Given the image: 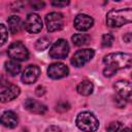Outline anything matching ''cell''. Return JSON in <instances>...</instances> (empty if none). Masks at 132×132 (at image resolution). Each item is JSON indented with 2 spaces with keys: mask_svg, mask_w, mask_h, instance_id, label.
Here are the masks:
<instances>
[{
  "mask_svg": "<svg viewBox=\"0 0 132 132\" xmlns=\"http://www.w3.org/2000/svg\"><path fill=\"white\" fill-rule=\"evenodd\" d=\"M20 88L16 85L13 84H8L6 86H2L1 87V92H0V99L1 102H7L10 101L14 98H16L20 95Z\"/></svg>",
  "mask_w": 132,
  "mask_h": 132,
  "instance_id": "cell-11",
  "label": "cell"
},
{
  "mask_svg": "<svg viewBox=\"0 0 132 132\" xmlns=\"http://www.w3.org/2000/svg\"><path fill=\"white\" fill-rule=\"evenodd\" d=\"M25 108L30 112L36 114H43L46 111V106L43 103L32 98H28L25 101Z\"/></svg>",
  "mask_w": 132,
  "mask_h": 132,
  "instance_id": "cell-14",
  "label": "cell"
},
{
  "mask_svg": "<svg viewBox=\"0 0 132 132\" xmlns=\"http://www.w3.org/2000/svg\"><path fill=\"white\" fill-rule=\"evenodd\" d=\"M39 74H40V69H39L38 66L29 65L23 71L21 79H22V81L24 84L30 85V84H33V82H35L37 80V78L39 77Z\"/></svg>",
  "mask_w": 132,
  "mask_h": 132,
  "instance_id": "cell-13",
  "label": "cell"
},
{
  "mask_svg": "<svg viewBox=\"0 0 132 132\" xmlns=\"http://www.w3.org/2000/svg\"><path fill=\"white\" fill-rule=\"evenodd\" d=\"M103 63L106 67L113 70L128 68L132 64V56L126 53H111L103 58Z\"/></svg>",
  "mask_w": 132,
  "mask_h": 132,
  "instance_id": "cell-2",
  "label": "cell"
},
{
  "mask_svg": "<svg viewBox=\"0 0 132 132\" xmlns=\"http://www.w3.org/2000/svg\"><path fill=\"white\" fill-rule=\"evenodd\" d=\"M68 4H69L68 1H53L52 2V5L58 6V7H63V6H66Z\"/></svg>",
  "mask_w": 132,
  "mask_h": 132,
  "instance_id": "cell-25",
  "label": "cell"
},
{
  "mask_svg": "<svg viewBox=\"0 0 132 132\" xmlns=\"http://www.w3.org/2000/svg\"><path fill=\"white\" fill-rule=\"evenodd\" d=\"M1 123L7 128H15L19 124L18 114L11 110H6L1 116Z\"/></svg>",
  "mask_w": 132,
  "mask_h": 132,
  "instance_id": "cell-15",
  "label": "cell"
},
{
  "mask_svg": "<svg viewBox=\"0 0 132 132\" xmlns=\"http://www.w3.org/2000/svg\"><path fill=\"white\" fill-rule=\"evenodd\" d=\"M132 23V8L111 9L106 14V25L110 28H119Z\"/></svg>",
  "mask_w": 132,
  "mask_h": 132,
  "instance_id": "cell-1",
  "label": "cell"
},
{
  "mask_svg": "<svg viewBox=\"0 0 132 132\" xmlns=\"http://www.w3.org/2000/svg\"><path fill=\"white\" fill-rule=\"evenodd\" d=\"M45 25L50 32L59 31L64 26V16L60 12H50L45 16Z\"/></svg>",
  "mask_w": 132,
  "mask_h": 132,
  "instance_id": "cell-7",
  "label": "cell"
},
{
  "mask_svg": "<svg viewBox=\"0 0 132 132\" xmlns=\"http://www.w3.org/2000/svg\"><path fill=\"white\" fill-rule=\"evenodd\" d=\"M94 24V20L89 14L79 13L74 18L73 26L78 31H87L89 30Z\"/></svg>",
  "mask_w": 132,
  "mask_h": 132,
  "instance_id": "cell-12",
  "label": "cell"
},
{
  "mask_svg": "<svg viewBox=\"0 0 132 132\" xmlns=\"http://www.w3.org/2000/svg\"><path fill=\"white\" fill-rule=\"evenodd\" d=\"M7 23H8V29L9 31L12 33V34H15V33H19L24 24L22 22V20L18 16V15H11L7 19Z\"/></svg>",
  "mask_w": 132,
  "mask_h": 132,
  "instance_id": "cell-16",
  "label": "cell"
},
{
  "mask_svg": "<svg viewBox=\"0 0 132 132\" xmlns=\"http://www.w3.org/2000/svg\"><path fill=\"white\" fill-rule=\"evenodd\" d=\"M31 6L33 7V9H41L44 6V3L40 1H34V2H31Z\"/></svg>",
  "mask_w": 132,
  "mask_h": 132,
  "instance_id": "cell-24",
  "label": "cell"
},
{
  "mask_svg": "<svg viewBox=\"0 0 132 132\" xmlns=\"http://www.w3.org/2000/svg\"><path fill=\"white\" fill-rule=\"evenodd\" d=\"M7 54L14 61H26L29 57V52L27 47L21 41L12 42L7 50Z\"/></svg>",
  "mask_w": 132,
  "mask_h": 132,
  "instance_id": "cell-4",
  "label": "cell"
},
{
  "mask_svg": "<svg viewBox=\"0 0 132 132\" xmlns=\"http://www.w3.org/2000/svg\"><path fill=\"white\" fill-rule=\"evenodd\" d=\"M42 20L41 18L37 14V13H29L25 20L24 23V28L27 32L35 34V33H39L42 29Z\"/></svg>",
  "mask_w": 132,
  "mask_h": 132,
  "instance_id": "cell-8",
  "label": "cell"
},
{
  "mask_svg": "<svg viewBox=\"0 0 132 132\" xmlns=\"http://www.w3.org/2000/svg\"><path fill=\"white\" fill-rule=\"evenodd\" d=\"M75 124L77 128L84 132H96L99 128L98 119L90 111L79 112L76 117Z\"/></svg>",
  "mask_w": 132,
  "mask_h": 132,
  "instance_id": "cell-3",
  "label": "cell"
},
{
  "mask_svg": "<svg viewBox=\"0 0 132 132\" xmlns=\"http://www.w3.org/2000/svg\"><path fill=\"white\" fill-rule=\"evenodd\" d=\"M68 73L69 69L64 63H53L47 68V75L53 79H60L62 77L67 76Z\"/></svg>",
  "mask_w": 132,
  "mask_h": 132,
  "instance_id": "cell-9",
  "label": "cell"
},
{
  "mask_svg": "<svg viewBox=\"0 0 132 132\" xmlns=\"http://www.w3.org/2000/svg\"><path fill=\"white\" fill-rule=\"evenodd\" d=\"M121 132H132V130L129 129V128H124V129L121 130Z\"/></svg>",
  "mask_w": 132,
  "mask_h": 132,
  "instance_id": "cell-28",
  "label": "cell"
},
{
  "mask_svg": "<svg viewBox=\"0 0 132 132\" xmlns=\"http://www.w3.org/2000/svg\"><path fill=\"white\" fill-rule=\"evenodd\" d=\"M44 132H62V131H61V129H60L59 127H57V126H51V127H48Z\"/></svg>",
  "mask_w": 132,
  "mask_h": 132,
  "instance_id": "cell-26",
  "label": "cell"
},
{
  "mask_svg": "<svg viewBox=\"0 0 132 132\" xmlns=\"http://www.w3.org/2000/svg\"><path fill=\"white\" fill-rule=\"evenodd\" d=\"M113 42V36L109 33H106L102 36V39H101V43H102V46L104 47H108L112 44Z\"/></svg>",
  "mask_w": 132,
  "mask_h": 132,
  "instance_id": "cell-21",
  "label": "cell"
},
{
  "mask_svg": "<svg viewBox=\"0 0 132 132\" xmlns=\"http://www.w3.org/2000/svg\"><path fill=\"white\" fill-rule=\"evenodd\" d=\"M60 105H61L60 103H59V104L57 105V108H56V109H57L58 111H60V110H61V106H60ZM63 109H64V111H65V110H68V109H69V105H68L67 103H65V102H63Z\"/></svg>",
  "mask_w": 132,
  "mask_h": 132,
  "instance_id": "cell-27",
  "label": "cell"
},
{
  "mask_svg": "<svg viewBox=\"0 0 132 132\" xmlns=\"http://www.w3.org/2000/svg\"><path fill=\"white\" fill-rule=\"evenodd\" d=\"M0 28H1V45H3L6 42V40H7V33H8V31H7L6 27L3 24L0 25Z\"/></svg>",
  "mask_w": 132,
  "mask_h": 132,
  "instance_id": "cell-23",
  "label": "cell"
},
{
  "mask_svg": "<svg viewBox=\"0 0 132 132\" xmlns=\"http://www.w3.org/2000/svg\"><path fill=\"white\" fill-rule=\"evenodd\" d=\"M69 53V45L65 39H58L50 48V57L53 59H65Z\"/></svg>",
  "mask_w": 132,
  "mask_h": 132,
  "instance_id": "cell-5",
  "label": "cell"
},
{
  "mask_svg": "<svg viewBox=\"0 0 132 132\" xmlns=\"http://www.w3.org/2000/svg\"><path fill=\"white\" fill-rule=\"evenodd\" d=\"M5 70L11 76H15L16 74L21 72V65L16 61L10 60V61L5 62Z\"/></svg>",
  "mask_w": 132,
  "mask_h": 132,
  "instance_id": "cell-18",
  "label": "cell"
},
{
  "mask_svg": "<svg viewBox=\"0 0 132 132\" xmlns=\"http://www.w3.org/2000/svg\"><path fill=\"white\" fill-rule=\"evenodd\" d=\"M71 39H72V42L74 45L81 46V45L87 44L90 41V36L88 34H85V33H78V34L72 35Z\"/></svg>",
  "mask_w": 132,
  "mask_h": 132,
  "instance_id": "cell-19",
  "label": "cell"
},
{
  "mask_svg": "<svg viewBox=\"0 0 132 132\" xmlns=\"http://www.w3.org/2000/svg\"><path fill=\"white\" fill-rule=\"evenodd\" d=\"M95 52L93 48H84L74 53L71 58V64L75 67H81L93 59Z\"/></svg>",
  "mask_w": 132,
  "mask_h": 132,
  "instance_id": "cell-6",
  "label": "cell"
},
{
  "mask_svg": "<svg viewBox=\"0 0 132 132\" xmlns=\"http://www.w3.org/2000/svg\"><path fill=\"white\" fill-rule=\"evenodd\" d=\"M93 90H94V86L93 84L90 81V80H82L80 81L77 87H76V91L78 94L82 95V96H89L93 93Z\"/></svg>",
  "mask_w": 132,
  "mask_h": 132,
  "instance_id": "cell-17",
  "label": "cell"
},
{
  "mask_svg": "<svg viewBox=\"0 0 132 132\" xmlns=\"http://www.w3.org/2000/svg\"><path fill=\"white\" fill-rule=\"evenodd\" d=\"M48 45H50V38L46 36L39 38L35 43V47L37 51H44L45 48L48 47Z\"/></svg>",
  "mask_w": 132,
  "mask_h": 132,
  "instance_id": "cell-20",
  "label": "cell"
},
{
  "mask_svg": "<svg viewBox=\"0 0 132 132\" xmlns=\"http://www.w3.org/2000/svg\"><path fill=\"white\" fill-rule=\"evenodd\" d=\"M121 128V123L120 122H111L110 124H108V126L106 127V132H118Z\"/></svg>",
  "mask_w": 132,
  "mask_h": 132,
  "instance_id": "cell-22",
  "label": "cell"
},
{
  "mask_svg": "<svg viewBox=\"0 0 132 132\" xmlns=\"http://www.w3.org/2000/svg\"><path fill=\"white\" fill-rule=\"evenodd\" d=\"M113 87L120 97L125 101L132 102V82L128 80H118Z\"/></svg>",
  "mask_w": 132,
  "mask_h": 132,
  "instance_id": "cell-10",
  "label": "cell"
}]
</instances>
